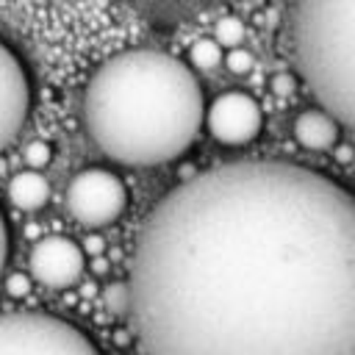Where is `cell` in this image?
<instances>
[{
	"label": "cell",
	"instance_id": "4fadbf2b",
	"mask_svg": "<svg viewBox=\"0 0 355 355\" xmlns=\"http://www.w3.org/2000/svg\"><path fill=\"white\" fill-rule=\"evenodd\" d=\"M128 300H130L128 283H111V286L103 291V302H105V308H108L114 316H125V313H128Z\"/></svg>",
	"mask_w": 355,
	"mask_h": 355
},
{
	"label": "cell",
	"instance_id": "7c38bea8",
	"mask_svg": "<svg viewBox=\"0 0 355 355\" xmlns=\"http://www.w3.org/2000/svg\"><path fill=\"white\" fill-rule=\"evenodd\" d=\"M244 33H247L244 22L239 17H230V14L216 19V25H214V42L219 47H239L244 42Z\"/></svg>",
	"mask_w": 355,
	"mask_h": 355
},
{
	"label": "cell",
	"instance_id": "30bf717a",
	"mask_svg": "<svg viewBox=\"0 0 355 355\" xmlns=\"http://www.w3.org/2000/svg\"><path fill=\"white\" fill-rule=\"evenodd\" d=\"M8 200L19 211H39L50 200V183L39 169L17 172L8 183Z\"/></svg>",
	"mask_w": 355,
	"mask_h": 355
},
{
	"label": "cell",
	"instance_id": "3957f363",
	"mask_svg": "<svg viewBox=\"0 0 355 355\" xmlns=\"http://www.w3.org/2000/svg\"><path fill=\"white\" fill-rule=\"evenodd\" d=\"M291 53L308 89L341 128L355 125V0H294Z\"/></svg>",
	"mask_w": 355,
	"mask_h": 355
},
{
	"label": "cell",
	"instance_id": "8fae6325",
	"mask_svg": "<svg viewBox=\"0 0 355 355\" xmlns=\"http://www.w3.org/2000/svg\"><path fill=\"white\" fill-rule=\"evenodd\" d=\"M189 61L194 69L200 72H208V69H216L222 64V47L214 42V39H200L191 44L189 50Z\"/></svg>",
	"mask_w": 355,
	"mask_h": 355
},
{
	"label": "cell",
	"instance_id": "2e32d148",
	"mask_svg": "<svg viewBox=\"0 0 355 355\" xmlns=\"http://www.w3.org/2000/svg\"><path fill=\"white\" fill-rule=\"evenodd\" d=\"M6 288H8L11 297H22V294H28V288H31V277L22 275V272H17V275L6 277Z\"/></svg>",
	"mask_w": 355,
	"mask_h": 355
},
{
	"label": "cell",
	"instance_id": "277c9868",
	"mask_svg": "<svg viewBox=\"0 0 355 355\" xmlns=\"http://www.w3.org/2000/svg\"><path fill=\"white\" fill-rule=\"evenodd\" d=\"M0 355H100V349L69 322L39 313H0Z\"/></svg>",
	"mask_w": 355,
	"mask_h": 355
},
{
	"label": "cell",
	"instance_id": "9a60e30c",
	"mask_svg": "<svg viewBox=\"0 0 355 355\" xmlns=\"http://www.w3.org/2000/svg\"><path fill=\"white\" fill-rule=\"evenodd\" d=\"M50 158H53V147H50L47 141H42V139L28 141V147H25V164H28L31 169H42V166H47Z\"/></svg>",
	"mask_w": 355,
	"mask_h": 355
},
{
	"label": "cell",
	"instance_id": "ba28073f",
	"mask_svg": "<svg viewBox=\"0 0 355 355\" xmlns=\"http://www.w3.org/2000/svg\"><path fill=\"white\" fill-rule=\"evenodd\" d=\"M86 266L83 250L67 236H44L31 250V277L47 288L72 286Z\"/></svg>",
	"mask_w": 355,
	"mask_h": 355
},
{
	"label": "cell",
	"instance_id": "ac0fdd59",
	"mask_svg": "<svg viewBox=\"0 0 355 355\" xmlns=\"http://www.w3.org/2000/svg\"><path fill=\"white\" fill-rule=\"evenodd\" d=\"M6 255H8V227H6V216L0 214V275L6 269Z\"/></svg>",
	"mask_w": 355,
	"mask_h": 355
},
{
	"label": "cell",
	"instance_id": "e0dca14e",
	"mask_svg": "<svg viewBox=\"0 0 355 355\" xmlns=\"http://www.w3.org/2000/svg\"><path fill=\"white\" fill-rule=\"evenodd\" d=\"M272 89H275V94L288 97V94L294 92V78H291V75H286V72H280V75H275V78H272Z\"/></svg>",
	"mask_w": 355,
	"mask_h": 355
},
{
	"label": "cell",
	"instance_id": "7a4b0ae2",
	"mask_svg": "<svg viewBox=\"0 0 355 355\" xmlns=\"http://www.w3.org/2000/svg\"><path fill=\"white\" fill-rule=\"evenodd\" d=\"M205 100L194 72L169 53L139 47L108 58L83 94L92 141L116 164L158 166L200 133Z\"/></svg>",
	"mask_w": 355,
	"mask_h": 355
},
{
	"label": "cell",
	"instance_id": "5b68a950",
	"mask_svg": "<svg viewBox=\"0 0 355 355\" xmlns=\"http://www.w3.org/2000/svg\"><path fill=\"white\" fill-rule=\"evenodd\" d=\"M128 189L111 169H83L67 186V211L83 227H105L122 216Z\"/></svg>",
	"mask_w": 355,
	"mask_h": 355
},
{
	"label": "cell",
	"instance_id": "9c48e42d",
	"mask_svg": "<svg viewBox=\"0 0 355 355\" xmlns=\"http://www.w3.org/2000/svg\"><path fill=\"white\" fill-rule=\"evenodd\" d=\"M338 122L324 108H308L294 119V139L311 153H324L338 141Z\"/></svg>",
	"mask_w": 355,
	"mask_h": 355
},
{
	"label": "cell",
	"instance_id": "8992f818",
	"mask_svg": "<svg viewBox=\"0 0 355 355\" xmlns=\"http://www.w3.org/2000/svg\"><path fill=\"white\" fill-rule=\"evenodd\" d=\"M208 133L227 147L250 144L261 133V105L244 92H225L219 94L202 114Z\"/></svg>",
	"mask_w": 355,
	"mask_h": 355
},
{
	"label": "cell",
	"instance_id": "5bb4252c",
	"mask_svg": "<svg viewBox=\"0 0 355 355\" xmlns=\"http://www.w3.org/2000/svg\"><path fill=\"white\" fill-rule=\"evenodd\" d=\"M225 64H227V69L233 72V75H247L252 67H255V58H252V53L247 50V47H227V55H225Z\"/></svg>",
	"mask_w": 355,
	"mask_h": 355
},
{
	"label": "cell",
	"instance_id": "6da1fadb",
	"mask_svg": "<svg viewBox=\"0 0 355 355\" xmlns=\"http://www.w3.org/2000/svg\"><path fill=\"white\" fill-rule=\"evenodd\" d=\"M144 355H355V202L288 161H233L169 189L130 261Z\"/></svg>",
	"mask_w": 355,
	"mask_h": 355
},
{
	"label": "cell",
	"instance_id": "52a82bcc",
	"mask_svg": "<svg viewBox=\"0 0 355 355\" xmlns=\"http://www.w3.org/2000/svg\"><path fill=\"white\" fill-rule=\"evenodd\" d=\"M31 111V83L19 58L0 42V153L19 136Z\"/></svg>",
	"mask_w": 355,
	"mask_h": 355
}]
</instances>
